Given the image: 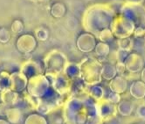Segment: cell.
Here are the masks:
<instances>
[{"label":"cell","instance_id":"1","mask_svg":"<svg viewBox=\"0 0 145 124\" xmlns=\"http://www.w3.org/2000/svg\"><path fill=\"white\" fill-rule=\"evenodd\" d=\"M66 6L64 5V4L62 3H55L53 7H52L51 13L54 17L56 18H61L63 17L66 13Z\"/></svg>","mask_w":145,"mask_h":124}]
</instances>
